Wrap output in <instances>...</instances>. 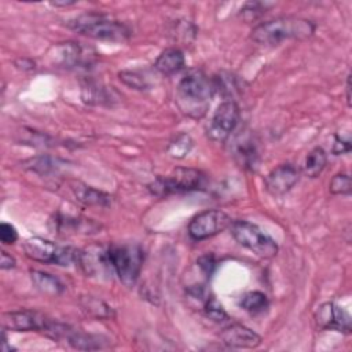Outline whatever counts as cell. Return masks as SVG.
Here are the masks:
<instances>
[{
    "instance_id": "f546056e",
    "label": "cell",
    "mask_w": 352,
    "mask_h": 352,
    "mask_svg": "<svg viewBox=\"0 0 352 352\" xmlns=\"http://www.w3.org/2000/svg\"><path fill=\"white\" fill-rule=\"evenodd\" d=\"M118 78L125 85H128L133 89H138V91H144V89L150 88L146 77L135 70H122L118 73Z\"/></svg>"
},
{
    "instance_id": "ac0fdd59",
    "label": "cell",
    "mask_w": 352,
    "mask_h": 352,
    "mask_svg": "<svg viewBox=\"0 0 352 352\" xmlns=\"http://www.w3.org/2000/svg\"><path fill=\"white\" fill-rule=\"evenodd\" d=\"M72 191L74 197L84 205L88 206H110L111 205V195H109L104 191L96 190L91 186H87L84 183H73Z\"/></svg>"
},
{
    "instance_id": "d590c367",
    "label": "cell",
    "mask_w": 352,
    "mask_h": 352,
    "mask_svg": "<svg viewBox=\"0 0 352 352\" xmlns=\"http://www.w3.org/2000/svg\"><path fill=\"white\" fill-rule=\"evenodd\" d=\"M15 66L21 70H33L36 69V63L34 60L29 59V58H19L15 60Z\"/></svg>"
},
{
    "instance_id": "4fadbf2b",
    "label": "cell",
    "mask_w": 352,
    "mask_h": 352,
    "mask_svg": "<svg viewBox=\"0 0 352 352\" xmlns=\"http://www.w3.org/2000/svg\"><path fill=\"white\" fill-rule=\"evenodd\" d=\"M232 154L241 168L246 170H256L258 168L260 155L252 135L245 132L238 135L232 144Z\"/></svg>"
},
{
    "instance_id": "ba28073f",
    "label": "cell",
    "mask_w": 352,
    "mask_h": 352,
    "mask_svg": "<svg viewBox=\"0 0 352 352\" xmlns=\"http://www.w3.org/2000/svg\"><path fill=\"white\" fill-rule=\"evenodd\" d=\"M231 224V217L220 209H209L198 213L188 224V235L194 241H202L224 231Z\"/></svg>"
},
{
    "instance_id": "8992f818",
    "label": "cell",
    "mask_w": 352,
    "mask_h": 352,
    "mask_svg": "<svg viewBox=\"0 0 352 352\" xmlns=\"http://www.w3.org/2000/svg\"><path fill=\"white\" fill-rule=\"evenodd\" d=\"M235 241L260 257L270 258L278 253V243L260 227L245 220H235L230 224Z\"/></svg>"
},
{
    "instance_id": "3957f363",
    "label": "cell",
    "mask_w": 352,
    "mask_h": 352,
    "mask_svg": "<svg viewBox=\"0 0 352 352\" xmlns=\"http://www.w3.org/2000/svg\"><path fill=\"white\" fill-rule=\"evenodd\" d=\"M67 26L82 36L96 40L124 41L131 36V30L125 23L99 12H87L78 15L72 19Z\"/></svg>"
},
{
    "instance_id": "52a82bcc",
    "label": "cell",
    "mask_w": 352,
    "mask_h": 352,
    "mask_svg": "<svg viewBox=\"0 0 352 352\" xmlns=\"http://www.w3.org/2000/svg\"><path fill=\"white\" fill-rule=\"evenodd\" d=\"M239 116V107L234 100H224L220 103L206 126L208 138L212 142L224 143L236 128Z\"/></svg>"
},
{
    "instance_id": "603a6c76",
    "label": "cell",
    "mask_w": 352,
    "mask_h": 352,
    "mask_svg": "<svg viewBox=\"0 0 352 352\" xmlns=\"http://www.w3.org/2000/svg\"><path fill=\"white\" fill-rule=\"evenodd\" d=\"M62 165H63V162L60 160L50 157V155H38V157L30 158L23 162L25 169H29L41 176L58 173V170L62 168Z\"/></svg>"
},
{
    "instance_id": "2e32d148",
    "label": "cell",
    "mask_w": 352,
    "mask_h": 352,
    "mask_svg": "<svg viewBox=\"0 0 352 352\" xmlns=\"http://www.w3.org/2000/svg\"><path fill=\"white\" fill-rule=\"evenodd\" d=\"M58 248H59L58 245L41 236H32L23 242L25 254L30 260H34L43 264H55Z\"/></svg>"
},
{
    "instance_id": "74e56055",
    "label": "cell",
    "mask_w": 352,
    "mask_h": 352,
    "mask_svg": "<svg viewBox=\"0 0 352 352\" xmlns=\"http://www.w3.org/2000/svg\"><path fill=\"white\" fill-rule=\"evenodd\" d=\"M76 4V1H51V6L54 7H69V6H73Z\"/></svg>"
},
{
    "instance_id": "6da1fadb",
    "label": "cell",
    "mask_w": 352,
    "mask_h": 352,
    "mask_svg": "<svg viewBox=\"0 0 352 352\" xmlns=\"http://www.w3.org/2000/svg\"><path fill=\"white\" fill-rule=\"evenodd\" d=\"M216 92L213 78H209L201 70L187 73L177 84L176 104L190 118H202Z\"/></svg>"
},
{
    "instance_id": "7a4b0ae2",
    "label": "cell",
    "mask_w": 352,
    "mask_h": 352,
    "mask_svg": "<svg viewBox=\"0 0 352 352\" xmlns=\"http://www.w3.org/2000/svg\"><path fill=\"white\" fill-rule=\"evenodd\" d=\"M316 25L305 18L279 16L253 28L250 38L263 45H276L283 40H304L315 33Z\"/></svg>"
},
{
    "instance_id": "d4e9b609",
    "label": "cell",
    "mask_w": 352,
    "mask_h": 352,
    "mask_svg": "<svg viewBox=\"0 0 352 352\" xmlns=\"http://www.w3.org/2000/svg\"><path fill=\"white\" fill-rule=\"evenodd\" d=\"M239 305L250 315H260L268 309L270 301H268V297L263 292L254 290V292L245 293L241 297Z\"/></svg>"
},
{
    "instance_id": "83f0119b",
    "label": "cell",
    "mask_w": 352,
    "mask_h": 352,
    "mask_svg": "<svg viewBox=\"0 0 352 352\" xmlns=\"http://www.w3.org/2000/svg\"><path fill=\"white\" fill-rule=\"evenodd\" d=\"M204 311L208 318H210L213 322H217V323H223L230 319L228 314L226 312V309L214 296L206 297L204 302Z\"/></svg>"
},
{
    "instance_id": "e575fe53",
    "label": "cell",
    "mask_w": 352,
    "mask_h": 352,
    "mask_svg": "<svg viewBox=\"0 0 352 352\" xmlns=\"http://www.w3.org/2000/svg\"><path fill=\"white\" fill-rule=\"evenodd\" d=\"M15 264H16L15 258H14L11 254H8L6 250H1L0 268H1V270H11V268L15 267Z\"/></svg>"
},
{
    "instance_id": "4dcf8cb0",
    "label": "cell",
    "mask_w": 352,
    "mask_h": 352,
    "mask_svg": "<svg viewBox=\"0 0 352 352\" xmlns=\"http://www.w3.org/2000/svg\"><path fill=\"white\" fill-rule=\"evenodd\" d=\"M329 190L334 195H349L352 190L351 176L348 173H337L331 177Z\"/></svg>"
},
{
    "instance_id": "1f68e13d",
    "label": "cell",
    "mask_w": 352,
    "mask_h": 352,
    "mask_svg": "<svg viewBox=\"0 0 352 352\" xmlns=\"http://www.w3.org/2000/svg\"><path fill=\"white\" fill-rule=\"evenodd\" d=\"M18 239L16 228L10 223H1L0 224V241L4 245H12Z\"/></svg>"
},
{
    "instance_id": "30bf717a",
    "label": "cell",
    "mask_w": 352,
    "mask_h": 352,
    "mask_svg": "<svg viewBox=\"0 0 352 352\" xmlns=\"http://www.w3.org/2000/svg\"><path fill=\"white\" fill-rule=\"evenodd\" d=\"M77 264L88 276L109 278L114 272L109 257V250L99 245H92L80 250Z\"/></svg>"
},
{
    "instance_id": "5b68a950",
    "label": "cell",
    "mask_w": 352,
    "mask_h": 352,
    "mask_svg": "<svg viewBox=\"0 0 352 352\" xmlns=\"http://www.w3.org/2000/svg\"><path fill=\"white\" fill-rule=\"evenodd\" d=\"M205 175L195 168H176L172 175L162 177L158 176L148 184V190L153 195L165 197L169 194L188 192L201 190L205 186Z\"/></svg>"
},
{
    "instance_id": "4316f807",
    "label": "cell",
    "mask_w": 352,
    "mask_h": 352,
    "mask_svg": "<svg viewBox=\"0 0 352 352\" xmlns=\"http://www.w3.org/2000/svg\"><path fill=\"white\" fill-rule=\"evenodd\" d=\"M192 148V139L187 133H179L175 139H172L168 144V154L173 158L182 160L184 158Z\"/></svg>"
},
{
    "instance_id": "7c38bea8",
    "label": "cell",
    "mask_w": 352,
    "mask_h": 352,
    "mask_svg": "<svg viewBox=\"0 0 352 352\" xmlns=\"http://www.w3.org/2000/svg\"><path fill=\"white\" fill-rule=\"evenodd\" d=\"M300 179V170L292 164H282L274 168L264 179L265 190L275 197L289 192Z\"/></svg>"
},
{
    "instance_id": "ffe728a7",
    "label": "cell",
    "mask_w": 352,
    "mask_h": 352,
    "mask_svg": "<svg viewBox=\"0 0 352 352\" xmlns=\"http://www.w3.org/2000/svg\"><path fill=\"white\" fill-rule=\"evenodd\" d=\"M82 100L88 104H113L118 99L113 87H104L98 82H87L81 92Z\"/></svg>"
},
{
    "instance_id": "8d00e7d4",
    "label": "cell",
    "mask_w": 352,
    "mask_h": 352,
    "mask_svg": "<svg viewBox=\"0 0 352 352\" xmlns=\"http://www.w3.org/2000/svg\"><path fill=\"white\" fill-rule=\"evenodd\" d=\"M345 91H346V104H348V106H351V74H348L346 85H345Z\"/></svg>"
},
{
    "instance_id": "cb8c5ba5",
    "label": "cell",
    "mask_w": 352,
    "mask_h": 352,
    "mask_svg": "<svg viewBox=\"0 0 352 352\" xmlns=\"http://www.w3.org/2000/svg\"><path fill=\"white\" fill-rule=\"evenodd\" d=\"M80 305H81V309H84L88 315L94 318H98V319L114 318L113 308L98 297L82 296L80 297Z\"/></svg>"
},
{
    "instance_id": "277c9868",
    "label": "cell",
    "mask_w": 352,
    "mask_h": 352,
    "mask_svg": "<svg viewBox=\"0 0 352 352\" xmlns=\"http://www.w3.org/2000/svg\"><path fill=\"white\" fill-rule=\"evenodd\" d=\"M114 274L131 287L136 283L144 261V252L139 245H111L107 248Z\"/></svg>"
},
{
    "instance_id": "5bb4252c",
    "label": "cell",
    "mask_w": 352,
    "mask_h": 352,
    "mask_svg": "<svg viewBox=\"0 0 352 352\" xmlns=\"http://www.w3.org/2000/svg\"><path fill=\"white\" fill-rule=\"evenodd\" d=\"M220 338L230 348H256L261 344V337L241 323H232L224 327Z\"/></svg>"
},
{
    "instance_id": "d6986e66",
    "label": "cell",
    "mask_w": 352,
    "mask_h": 352,
    "mask_svg": "<svg viewBox=\"0 0 352 352\" xmlns=\"http://www.w3.org/2000/svg\"><path fill=\"white\" fill-rule=\"evenodd\" d=\"M184 65V54L179 48H166L158 55L157 60L154 62V67L164 76H172L180 72Z\"/></svg>"
},
{
    "instance_id": "7402d4cb",
    "label": "cell",
    "mask_w": 352,
    "mask_h": 352,
    "mask_svg": "<svg viewBox=\"0 0 352 352\" xmlns=\"http://www.w3.org/2000/svg\"><path fill=\"white\" fill-rule=\"evenodd\" d=\"M56 228L60 231L95 234L100 230V224L92 221L91 219H77V217H58L55 220Z\"/></svg>"
},
{
    "instance_id": "d6a6232c",
    "label": "cell",
    "mask_w": 352,
    "mask_h": 352,
    "mask_svg": "<svg viewBox=\"0 0 352 352\" xmlns=\"http://www.w3.org/2000/svg\"><path fill=\"white\" fill-rule=\"evenodd\" d=\"M197 264L198 267L201 268V271L206 275V276H210L214 270H216V265H217V261H216V257L210 253H206L204 256H201L198 260H197Z\"/></svg>"
},
{
    "instance_id": "9a60e30c",
    "label": "cell",
    "mask_w": 352,
    "mask_h": 352,
    "mask_svg": "<svg viewBox=\"0 0 352 352\" xmlns=\"http://www.w3.org/2000/svg\"><path fill=\"white\" fill-rule=\"evenodd\" d=\"M47 58L52 66L72 69L82 60V48L76 41H63L51 47Z\"/></svg>"
},
{
    "instance_id": "8fae6325",
    "label": "cell",
    "mask_w": 352,
    "mask_h": 352,
    "mask_svg": "<svg viewBox=\"0 0 352 352\" xmlns=\"http://www.w3.org/2000/svg\"><path fill=\"white\" fill-rule=\"evenodd\" d=\"M315 323L322 330H337L341 333H351V315L334 302H323L315 312Z\"/></svg>"
},
{
    "instance_id": "836d02e7",
    "label": "cell",
    "mask_w": 352,
    "mask_h": 352,
    "mask_svg": "<svg viewBox=\"0 0 352 352\" xmlns=\"http://www.w3.org/2000/svg\"><path fill=\"white\" fill-rule=\"evenodd\" d=\"M351 148H352V146H351V140L349 139H344V138H341L338 135L334 136V143H333V148H331L333 154H336V155L345 154V153H349Z\"/></svg>"
},
{
    "instance_id": "f1b7e54d",
    "label": "cell",
    "mask_w": 352,
    "mask_h": 352,
    "mask_svg": "<svg viewBox=\"0 0 352 352\" xmlns=\"http://www.w3.org/2000/svg\"><path fill=\"white\" fill-rule=\"evenodd\" d=\"M272 6L274 3H268V1H249L241 8L239 14L245 21L252 22L260 18L263 14H265V11Z\"/></svg>"
},
{
    "instance_id": "484cf974",
    "label": "cell",
    "mask_w": 352,
    "mask_h": 352,
    "mask_svg": "<svg viewBox=\"0 0 352 352\" xmlns=\"http://www.w3.org/2000/svg\"><path fill=\"white\" fill-rule=\"evenodd\" d=\"M326 164H327L326 151L322 147H315L308 153L304 161V172L307 176L315 179L323 172V169L326 168Z\"/></svg>"
},
{
    "instance_id": "9c48e42d",
    "label": "cell",
    "mask_w": 352,
    "mask_h": 352,
    "mask_svg": "<svg viewBox=\"0 0 352 352\" xmlns=\"http://www.w3.org/2000/svg\"><path fill=\"white\" fill-rule=\"evenodd\" d=\"M51 319L45 315L30 311V309H22V311H10L4 312L1 315V326L4 330H12V331H44L50 326Z\"/></svg>"
},
{
    "instance_id": "44dd1931",
    "label": "cell",
    "mask_w": 352,
    "mask_h": 352,
    "mask_svg": "<svg viewBox=\"0 0 352 352\" xmlns=\"http://www.w3.org/2000/svg\"><path fill=\"white\" fill-rule=\"evenodd\" d=\"M30 279L33 286L48 296H59L65 290V285L54 275L38 270H30Z\"/></svg>"
},
{
    "instance_id": "e0dca14e",
    "label": "cell",
    "mask_w": 352,
    "mask_h": 352,
    "mask_svg": "<svg viewBox=\"0 0 352 352\" xmlns=\"http://www.w3.org/2000/svg\"><path fill=\"white\" fill-rule=\"evenodd\" d=\"M65 341H67L70 346H73L74 349H80V351H96V349H103L109 346L107 338L96 334L82 333V331L74 330L73 327H70Z\"/></svg>"
}]
</instances>
